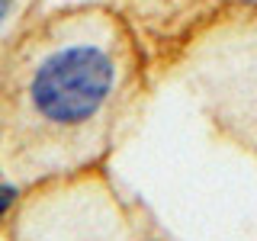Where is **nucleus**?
<instances>
[{"mask_svg":"<svg viewBox=\"0 0 257 241\" xmlns=\"http://www.w3.org/2000/svg\"><path fill=\"white\" fill-rule=\"evenodd\" d=\"M13 199H16V190L7 187V183H0V215H7V209L13 206Z\"/></svg>","mask_w":257,"mask_h":241,"instance_id":"obj_2","label":"nucleus"},{"mask_svg":"<svg viewBox=\"0 0 257 241\" xmlns=\"http://www.w3.org/2000/svg\"><path fill=\"white\" fill-rule=\"evenodd\" d=\"M10 7H13V0H0V26H4V20H7V13H10Z\"/></svg>","mask_w":257,"mask_h":241,"instance_id":"obj_3","label":"nucleus"},{"mask_svg":"<svg viewBox=\"0 0 257 241\" xmlns=\"http://www.w3.org/2000/svg\"><path fill=\"white\" fill-rule=\"evenodd\" d=\"M116 80L109 55L96 45H68L36 68L29 84L32 106L58 126H77L106 103Z\"/></svg>","mask_w":257,"mask_h":241,"instance_id":"obj_1","label":"nucleus"},{"mask_svg":"<svg viewBox=\"0 0 257 241\" xmlns=\"http://www.w3.org/2000/svg\"><path fill=\"white\" fill-rule=\"evenodd\" d=\"M247 4H257V0H247Z\"/></svg>","mask_w":257,"mask_h":241,"instance_id":"obj_4","label":"nucleus"}]
</instances>
